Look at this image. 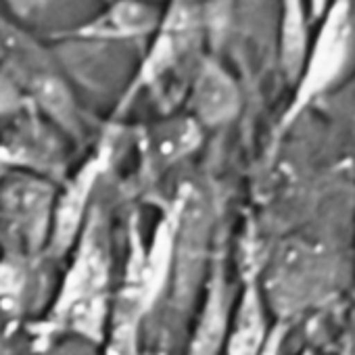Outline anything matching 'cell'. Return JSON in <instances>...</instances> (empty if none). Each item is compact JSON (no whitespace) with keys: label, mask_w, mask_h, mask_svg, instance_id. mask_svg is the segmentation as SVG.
Wrapping results in <instances>:
<instances>
[{"label":"cell","mask_w":355,"mask_h":355,"mask_svg":"<svg viewBox=\"0 0 355 355\" xmlns=\"http://www.w3.org/2000/svg\"><path fill=\"white\" fill-rule=\"evenodd\" d=\"M315 36L309 40L301 69L297 73L295 94L284 113V123L295 121L311 103L336 86L353 53L351 0H336L318 21Z\"/></svg>","instance_id":"cell-1"},{"label":"cell","mask_w":355,"mask_h":355,"mask_svg":"<svg viewBox=\"0 0 355 355\" xmlns=\"http://www.w3.org/2000/svg\"><path fill=\"white\" fill-rule=\"evenodd\" d=\"M330 282L332 270L326 251L303 241H288L276 251L263 288L278 313L293 315L315 305Z\"/></svg>","instance_id":"cell-2"},{"label":"cell","mask_w":355,"mask_h":355,"mask_svg":"<svg viewBox=\"0 0 355 355\" xmlns=\"http://www.w3.org/2000/svg\"><path fill=\"white\" fill-rule=\"evenodd\" d=\"M211 205L199 191L184 197L178 220L171 226L173 297L187 301L201 278L203 257L211 236Z\"/></svg>","instance_id":"cell-3"},{"label":"cell","mask_w":355,"mask_h":355,"mask_svg":"<svg viewBox=\"0 0 355 355\" xmlns=\"http://www.w3.org/2000/svg\"><path fill=\"white\" fill-rule=\"evenodd\" d=\"M161 9L146 0H113V3L94 15L92 19L76 26L71 32H63L65 38L113 42L153 36L161 21Z\"/></svg>","instance_id":"cell-4"},{"label":"cell","mask_w":355,"mask_h":355,"mask_svg":"<svg viewBox=\"0 0 355 355\" xmlns=\"http://www.w3.org/2000/svg\"><path fill=\"white\" fill-rule=\"evenodd\" d=\"M3 211L15 234L28 247H38L53 216V193L34 178H15L3 191Z\"/></svg>","instance_id":"cell-5"},{"label":"cell","mask_w":355,"mask_h":355,"mask_svg":"<svg viewBox=\"0 0 355 355\" xmlns=\"http://www.w3.org/2000/svg\"><path fill=\"white\" fill-rule=\"evenodd\" d=\"M191 105L195 121L201 125H220L230 121L241 107L239 86L232 76L216 61H205L195 80Z\"/></svg>","instance_id":"cell-6"},{"label":"cell","mask_w":355,"mask_h":355,"mask_svg":"<svg viewBox=\"0 0 355 355\" xmlns=\"http://www.w3.org/2000/svg\"><path fill=\"white\" fill-rule=\"evenodd\" d=\"M107 268L109 261H107V249L103 245V236L98 232H90L65 280L57 305V315L63 318L78 303L101 299L107 282Z\"/></svg>","instance_id":"cell-7"},{"label":"cell","mask_w":355,"mask_h":355,"mask_svg":"<svg viewBox=\"0 0 355 355\" xmlns=\"http://www.w3.org/2000/svg\"><path fill=\"white\" fill-rule=\"evenodd\" d=\"M201 140V130L195 119L178 117L150 128L146 136V157L150 165L165 167L189 155Z\"/></svg>","instance_id":"cell-8"},{"label":"cell","mask_w":355,"mask_h":355,"mask_svg":"<svg viewBox=\"0 0 355 355\" xmlns=\"http://www.w3.org/2000/svg\"><path fill=\"white\" fill-rule=\"evenodd\" d=\"M266 343V315L261 295L255 286H249L243 295L232 326L228 328L224 355H261Z\"/></svg>","instance_id":"cell-9"},{"label":"cell","mask_w":355,"mask_h":355,"mask_svg":"<svg viewBox=\"0 0 355 355\" xmlns=\"http://www.w3.org/2000/svg\"><path fill=\"white\" fill-rule=\"evenodd\" d=\"M98 173V163L92 161L73 178L67 187L65 195L59 199V205L53 209V247L57 251H65V247L76 236L82 216H84V203L92 191V184Z\"/></svg>","instance_id":"cell-10"},{"label":"cell","mask_w":355,"mask_h":355,"mask_svg":"<svg viewBox=\"0 0 355 355\" xmlns=\"http://www.w3.org/2000/svg\"><path fill=\"white\" fill-rule=\"evenodd\" d=\"M280 63L288 82L297 80L307 44L309 13L305 0H280Z\"/></svg>","instance_id":"cell-11"},{"label":"cell","mask_w":355,"mask_h":355,"mask_svg":"<svg viewBox=\"0 0 355 355\" xmlns=\"http://www.w3.org/2000/svg\"><path fill=\"white\" fill-rule=\"evenodd\" d=\"M226 291L220 280L214 282L201 322L195 332L191 355H220L228 334V303Z\"/></svg>","instance_id":"cell-12"},{"label":"cell","mask_w":355,"mask_h":355,"mask_svg":"<svg viewBox=\"0 0 355 355\" xmlns=\"http://www.w3.org/2000/svg\"><path fill=\"white\" fill-rule=\"evenodd\" d=\"M30 90H32L34 98L38 101V105L44 111H49L51 115H55V119H59L65 125L73 123L71 96L55 76L38 73V76L30 78Z\"/></svg>","instance_id":"cell-13"},{"label":"cell","mask_w":355,"mask_h":355,"mask_svg":"<svg viewBox=\"0 0 355 355\" xmlns=\"http://www.w3.org/2000/svg\"><path fill=\"white\" fill-rule=\"evenodd\" d=\"M203 5V24L207 34L218 40L228 24L230 17V7H232V0H201Z\"/></svg>","instance_id":"cell-14"},{"label":"cell","mask_w":355,"mask_h":355,"mask_svg":"<svg viewBox=\"0 0 355 355\" xmlns=\"http://www.w3.org/2000/svg\"><path fill=\"white\" fill-rule=\"evenodd\" d=\"M19 105H21L19 90L15 88V84L9 78L0 76V113H9V111L17 109Z\"/></svg>","instance_id":"cell-15"},{"label":"cell","mask_w":355,"mask_h":355,"mask_svg":"<svg viewBox=\"0 0 355 355\" xmlns=\"http://www.w3.org/2000/svg\"><path fill=\"white\" fill-rule=\"evenodd\" d=\"M49 0H7V5L21 17L32 15L34 11H38L42 5H46Z\"/></svg>","instance_id":"cell-16"},{"label":"cell","mask_w":355,"mask_h":355,"mask_svg":"<svg viewBox=\"0 0 355 355\" xmlns=\"http://www.w3.org/2000/svg\"><path fill=\"white\" fill-rule=\"evenodd\" d=\"M336 3V0H305V5H307V13H309V19L311 24L313 21H320L322 15L328 11V7Z\"/></svg>","instance_id":"cell-17"},{"label":"cell","mask_w":355,"mask_h":355,"mask_svg":"<svg viewBox=\"0 0 355 355\" xmlns=\"http://www.w3.org/2000/svg\"><path fill=\"white\" fill-rule=\"evenodd\" d=\"M299 355H318L315 351H311V349H305V351H301Z\"/></svg>","instance_id":"cell-18"}]
</instances>
